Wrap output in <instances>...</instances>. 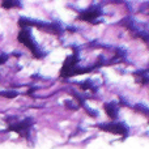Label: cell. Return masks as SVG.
I'll return each instance as SVG.
<instances>
[{
    "instance_id": "cell-1",
    "label": "cell",
    "mask_w": 149,
    "mask_h": 149,
    "mask_svg": "<svg viewBox=\"0 0 149 149\" xmlns=\"http://www.w3.org/2000/svg\"><path fill=\"white\" fill-rule=\"evenodd\" d=\"M18 41H20V43H24L25 46H28L29 49H30V51L33 52L37 58H41L42 55H43L41 52V50H39L38 45L34 42L33 37H31V33H30V29H28V28L22 29V30L20 31V34H18Z\"/></svg>"
},
{
    "instance_id": "cell-2",
    "label": "cell",
    "mask_w": 149,
    "mask_h": 149,
    "mask_svg": "<svg viewBox=\"0 0 149 149\" xmlns=\"http://www.w3.org/2000/svg\"><path fill=\"white\" fill-rule=\"evenodd\" d=\"M101 130L103 131H107V132H111V134H115V135H123L126 136L128 134V130L127 127L124 126L123 123H107V124H100Z\"/></svg>"
},
{
    "instance_id": "cell-3",
    "label": "cell",
    "mask_w": 149,
    "mask_h": 149,
    "mask_svg": "<svg viewBox=\"0 0 149 149\" xmlns=\"http://www.w3.org/2000/svg\"><path fill=\"white\" fill-rule=\"evenodd\" d=\"M101 13H102V10H101V8H95V7H92L90 9L88 10H84V12L80 13L79 18L80 20H84V21H92V22H94V18L100 17Z\"/></svg>"
},
{
    "instance_id": "cell-4",
    "label": "cell",
    "mask_w": 149,
    "mask_h": 149,
    "mask_svg": "<svg viewBox=\"0 0 149 149\" xmlns=\"http://www.w3.org/2000/svg\"><path fill=\"white\" fill-rule=\"evenodd\" d=\"M33 119L31 118H26L25 120H21V122H18V123H16V124H10L9 126V131H16V132H20L21 135H22V132L24 131H28L29 130V127H31V124H33Z\"/></svg>"
},
{
    "instance_id": "cell-5",
    "label": "cell",
    "mask_w": 149,
    "mask_h": 149,
    "mask_svg": "<svg viewBox=\"0 0 149 149\" xmlns=\"http://www.w3.org/2000/svg\"><path fill=\"white\" fill-rule=\"evenodd\" d=\"M105 110H106V114H107L111 119H115L116 116H118V106H116L115 102L105 103Z\"/></svg>"
},
{
    "instance_id": "cell-6",
    "label": "cell",
    "mask_w": 149,
    "mask_h": 149,
    "mask_svg": "<svg viewBox=\"0 0 149 149\" xmlns=\"http://www.w3.org/2000/svg\"><path fill=\"white\" fill-rule=\"evenodd\" d=\"M1 5H3V8H5V9H9V8H13L15 5L20 7L21 4H20L18 1H8V0H7V1H3V3H1Z\"/></svg>"
},
{
    "instance_id": "cell-7",
    "label": "cell",
    "mask_w": 149,
    "mask_h": 149,
    "mask_svg": "<svg viewBox=\"0 0 149 149\" xmlns=\"http://www.w3.org/2000/svg\"><path fill=\"white\" fill-rule=\"evenodd\" d=\"M17 94H18V93L15 92V90H7V92H1V95H3V97H5V98H15V97H17Z\"/></svg>"
},
{
    "instance_id": "cell-8",
    "label": "cell",
    "mask_w": 149,
    "mask_h": 149,
    "mask_svg": "<svg viewBox=\"0 0 149 149\" xmlns=\"http://www.w3.org/2000/svg\"><path fill=\"white\" fill-rule=\"evenodd\" d=\"M65 106H67V107H70V109H77V107H79L77 105H72V103H71V101H67V102H65Z\"/></svg>"
},
{
    "instance_id": "cell-9",
    "label": "cell",
    "mask_w": 149,
    "mask_h": 149,
    "mask_svg": "<svg viewBox=\"0 0 149 149\" xmlns=\"http://www.w3.org/2000/svg\"><path fill=\"white\" fill-rule=\"evenodd\" d=\"M5 60H7V56H5V55H1V56H0V64H1V63H4Z\"/></svg>"
}]
</instances>
